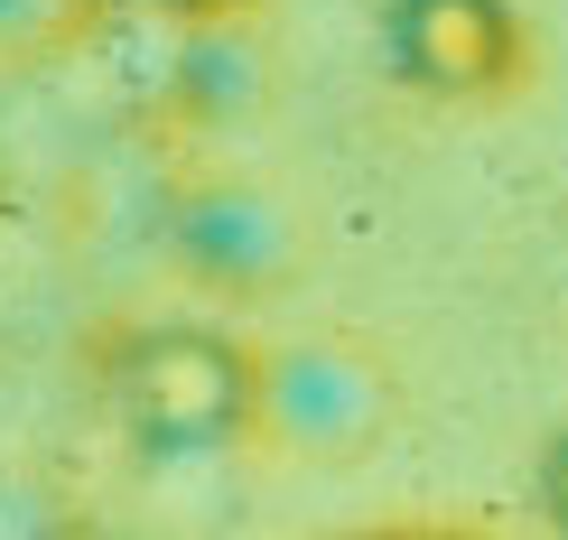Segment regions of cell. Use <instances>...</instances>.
I'll use <instances>...</instances> for the list:
<instances>
[{"label":"cell","mask_w":568,"mask_h":540,"mask_svg":"<svg viewBox=\"0 0 568 540\" xmlns=\"http://www.w3.org/2000/svg\"><path fill=\"white\" fill-rule=\"evenodd\" d=\"M559 512H568V457H559Z\"/></svg>","instance_id":"obj_1"}]
</instances>
